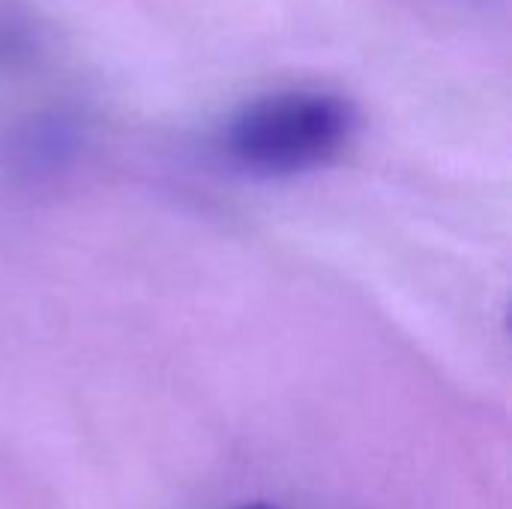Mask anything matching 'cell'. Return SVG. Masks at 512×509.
I'll return each mask as SVG.
<instances>
[{
  "label": "cell",
  "mask_w": 512,
  "mask_h": 509,
  "mask_svg": "<svg viewBox=\"0 0 512 509\" xmlns=\"http://www.w3.org/2000/svg\"><path fill=\"white\" fill-rule=\"evenodd\" d=\"M360 126L357 105L324 87H288L243 102L219 129L216 147L240 174L282 180L339 159Z\"/></svg>",
  "instance_id": "6da1fadb"
},
{
  "label": "cell",
  "mask_w": 512,
  "mask_h": 509,
  "mask_svg": "<svg viewBox=\"0 0 512 509\" xmlns=\"http://www.w3.org/2000/svg\"><path fill=\"white\" fill-rule=\"evenodd\" d=\"M27 45V30H24V24H18L12 15H6L3 9H0V57H6V51L12 54V51H18V48H24Z\"/></svg>",
  "instance_id": "7a4b0ae2"
},
{
  "label": "cell",
  "mask_w": 512,
  "mask_h": 509,
  "mask_svg": "<svg viewBox=\"0 0 512 509\" xmlns=\"http://www.w3.org/2000/svg\"><path fill=\"white\" fill-rule=\"evenodd\" d=\"M231 509H276V507H270V504H240V507H231Z\"/></svg>",
  "instance_id": "3957f363"
}]
</instances>
